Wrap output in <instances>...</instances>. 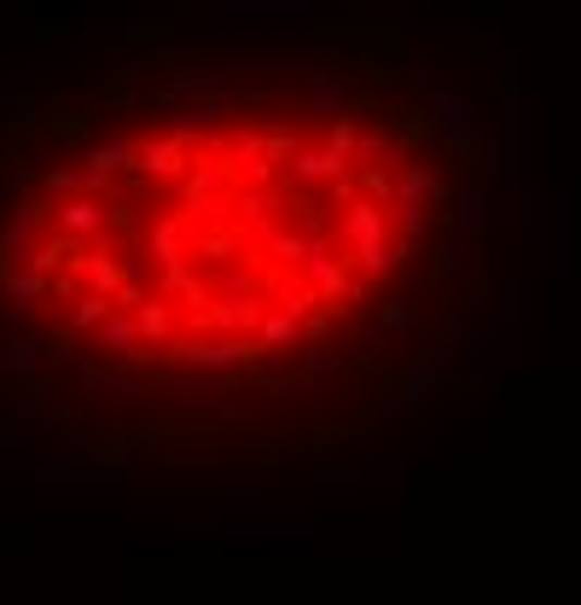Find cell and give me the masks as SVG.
I'll return each instance as SVG.
<instances>
[{
  "label": "cell",
  "mask_w": 581,
  "mask_h": 605,
  "mask_svg": "<svg viewBox=\"0 0 581 605\" xmlns=\"http://www.w3.org/2000/svg\"><path fill=\"white\" fill-rule=\"evenodd\" d=\"M419 215V158L379 128L169 123L18 198L0 292L29 326L116 361H245L379 292Z\"/></svg>",
  "instance_id": "cell-1"
}]
</instances>
